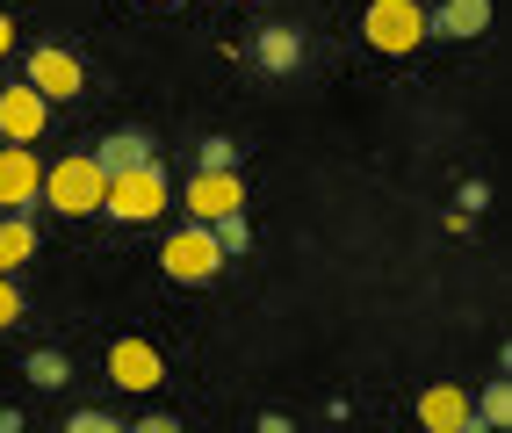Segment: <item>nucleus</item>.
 Returning a JSON list of instances; mask_svg holds the SVG:
<instances>
[{
	"instance_id": "1",
	"label": "nucleus",
	"mask_w": 512,
	"mask_h": 433,
	"mask_svg": "<svg viewBox=\"0 0 512 433\" xmlns=\"http://www.w3.org/2000/svg\"><path fill=\"white\" fill-rule=\"evenodd\" d=\"M37 203H51L58 217H94L101 203H109V174H101L87 152H73V159L44 166V195H37Z\"/></svg>"
},
{
	"instance_id": "2",
	"label": "nucleus",
	"mask_w": 512,
	"mask_h": 433,
	"mask_svg": "<svg viewBox=\"0 0 512 433\" xmlns=\"http://www.w3.org/2000/svg\"><path fill=\"white\" fill-rule=\"evenodd\" d=\"M166 203H174V181H166V166L159 159H145V166H130V174H116L109 181V217H123V224H152V217H166Z\"/></svg>"
},
{
	"instance_id": "3",
	"label": "nucleus",
	"mask_w": 512,
	"mask_h": 433,
	"mask_svg": "<svg viewBox=\"0 0 512 433\" xmlns=\"http://www.w3.org/2000/svg\"><path fill=\"white\" fill-rule=\"evenodd\" d=\"M361 37L383 58H404V51H419V37H426V8H419V0H368V8H361Z\"/></svg>"
},
{
	"instance_id": "4",
	"label": "nucleus",
	"mask_w": 512,
	"mask_h": 433,
	"mask_svg": "<svg viewBox=\"0 0 512 433\" xmlns=\"http://www.w3.org/2000/svg\"><path fill=\"white\" fill-rule=\"evenodd\" d=\"M22 87H37L44 102H80V87H87V65L65 51V44H37L22 65Z\"/></svg>"
},
{
	"instance_id": "5",
	"label": "nucleus",
	"mask_w": 512,
	"mask_h": 433,
	"mask_svg": "<svg viewBox=\"0 0 512 433\" xmlns=\"http://www.w3.org/2000/svg\"><path fill=\"white\" fill-rule=\"evenodd\" d=\"M44 195V159L29 145H0V217H37Z\"/></svg>"
},
{
	"instance_id": "6",
	"label": "nucleus",
	"mask_w": 512,
	"mask_h": 433,
	"mask_svg": "<svg viewBox=\"0 0 512 433\" xmlns=\"http://www.w3.org/2000/svg\"><path fill=\"white\" fill-rule=\"evenodd\" d=\"M159 268L174 275V282H210V275L224 268V253H217V239H210V224H181V231H166Z\"/></svg>"
},
{
	"instance_id": "7",
	"label": "nucleus",
	"mask_w": 512,
	"mask_h": 433,
	"mask_svg": "<svg viewBox=\"0 0 512 433\" xmlns=\"http://www.w3.org/2000/svg\"><path fill=\"white\" fill-rule=\"evenodd\" d=\"M44 123H51V102L37 87H22V80L0 87V145H37Z\"/></svg>"
},
{
	"instance_id": "8",
	"label": "nucleus",
	"mask_w": 512,
	"mask_h": 433,
	"mask_svg": "<svg viewBox=\"0 0 512 433\" xmlns=\"http://www.w3.org/2000/svg\"><path fill=\"white\" fill-rule=\"evenodd\" d=\"M246 210V181L238 174H188V224H217Z\"/></svg>"
},
{
	"instance_id": "9",
	"label": "nucleus",
	"mask_w": 512,
	"mask_h": 433,
	"mask_svg": "<svg viewBox=\"0 0 512 433\" xmlns=\"http://www.w3.org/2000/svg\"><path fill=\"white\" fill-rule=\"evenodd\" d=\"M159 376H166V361H159L152 340H116L109 347V383L116 390H159Z\"/></svg>"
},
{
	"instance_id": "10",
	"label": "nucleus",
	"mask_w": 512,
	"mask_h": 433,
	"mask_svg": "<svg viewBox=\"0 0 512 433\" xmlns=\"http://www.w3.org/2000/svg\"><path fill=\"white\" fill-rule=\"evenodd\" d=\"M491 29V0H440L426 8V37H484Z\"/></svg>"
},
{
	"instance_id": "11",
	"label": "nucleus",
	"mask_w": 512,
	"mask_h": 433,
	"mask_svg": "<svg viewBox=\"0 0 512 433\" xmlns=\"http://www.w3.org/2000/svg\"><path fill=\"white\" fill-rule=\"evenodd\" d=\"M87 159H94L101 174L116 181V174H130V166H145V159H159V152H152V138H145V130H116V138H101Z\"/></svg>"
},
{
	"instance_id": "12",
	"label": "nucleus",
	"mask_w": 512,
	"mask_h": 433,
	"mask_svg": "<svg viewBox=\"0 0 512 433\" xmlns=\"http://www.w3.org/2000/svg\"><path fill=\"white\" fill-rule=\"evenodd\" d=\"M462 419H469V390H462V383L419 390V426H426V433H448V426H462Z\"/></svg>"
},
{
	"instance_id": "13",
	"label": "nucleus",
	"mask_w": 512,
	"mask_h": 433,
	"mask_svg": "<svg viewBox=\"0 0 512 433\" xmlns=\"http://www.w3.org/2000/svg\"><path fill=\"white\" fill-rule=\"evenodd\" d=\"M253 58H260V73H296V65H303V29H289V22L260 29V37H253Z\"/></svg>"
},
{
	"instance_id": "14",
	"label": "nucleus",
	"mask_w": 512,
	"mask_h": 433,
	"mask_svg": "<svg viewBox=\"0 0 512 433\" xmlns=\"http://www.w3.org/2000/svg\"><path fill=\"white\" fill-rule=\"evenodd\" d=\"M22 260H37V217H0V275H15Z\"/></svg>"
},
{
	"instance_id": "15",
	"label": "nucleus",
	"mask_w": 512,
	"mask_h": 433,
	"mask_svg": "<svg viewBox=\"0 0 512 433\" xmlns=\"http://www.w3.org/2000/svg\"><path fill=\"white\" fill-rule=\"evenodd\" d=\"M469 412L484 419L491 433H505V426H512V383H505V376H491V383H484V397H469Z\"/></svg>"
},
{
	"instance_id": "16",
	"label": "nucleus",
	"mask_w": 512,
	"mask_h": 433,
	"mask_svg": "<svg viewBox=\"0 0 512 433\" xmlns=\"http://www.w3.org/2000/svg\"><path fill=\"white\" fill-rule=\"evenodd\" d=\"M22 376L37 383V390H65V383H73V361H65L58 347H37V354L22 361Z\"/></svg>"
},
{
	"instance_id": "17",
	"label": "nucleus",
	"mask_w": 512,
	"mask_h": 433,
	"mask_svg": "<svg viewBox=\"0 0 512 433\" xmlns=\"http://www.w3.org/2000/svg\"><path fill=\"white\" fill-rule=\"evenodd\" d=\"M210 239H217V253H224V260H238V253L253 246V224H246V210H231V217H217V224H210Z\"/></svg>"
},
{
	"instance_id": "18",
	"label": "nucleus",
	"mask_w": 512,
	"mask_h": 433,
	"mask_svg": "<svg viewBox=\"0 0 512 433\" xmlns=\"http://www.w3.org/2000/svg\"><path fill=\"white\" fill-rule=\"evenodd\" d=\"M195 174H238V145H231V138H202Z\"/></svg>"
},
{
	"instance_id": "19",
	"label": "nucleus",
	"mask_w": 512,
	"mask_h": 433,
	"mask_svg": "<svg viewBox=\"0 0 512 433\" xmlns=\"http://www.w3.org/2000/svg\"><path fill=\"white\" fill-rule=\"evenodd\" d=\"M58 433H123V419H116V412H73Z\"/></svg>"
},
{
	"instance_id": "20",
	"label": "nucleus",
	"mask_w": 512,
	"mask_h": 433,
	"mask_svg": "<svg viewBox=\"0 0 512 433\" xmlns=\"http://www.w3.org/2000/svg\"><path fill=\"white\" fill-rule=\"evenodd\" d=\"M8 325H22V289H15V275H0V332Z\"/></svg>"
},
{
	"instance_id": "21",
	"label": "nucleus",
	"mask_w": 512,
	"mask_h": 433,
	"mask_svg": "<svg viewBox=\"0 0 512 433\" xmlns=\"http://www.w3.org/2000/svg\"><path fill=\"white\" fill-rule=\"evenodd\" d=\"M123 433H181V419L174 412H145L138 426H123Z\"/></svg>"
},
{
	"instance_id": "22",
	"label": "nucleus",
	"mask_w": 512,
	"mask_h": 433,
	"mask_svg": "<svg viewBox=\"0 0 512 433\" xmlns=\"http://www.w3.org/2000/svg\"><path fill=\"white\" fill-rule=\"evenodd\" d=\"M253 433H296V419H289V412H260V426H253Z\"/></svg>"
},
{
	"instance_id": "23",
	"label": "nucleus",
	"mask_w": 512,
	"mask_h": 433,
	"mask_svg": "<svg viewBox=\"0 0 512 433\" xmlns=\"http://www.w3.org/2000/svg\"><path fill=\"white\" fill-rule=\"evenodd\" d=\"M0 433H22V412L8 405V397H0Z\"/></svg>"
},
{
	"instance_id": "24",
	"label": "nucleus",
	"mask_w": 512,
	"mask_h": 433,
	"mask_svg": "<svg viewBox=\"0 0 512 433\" xmlns=\"http://www.w3.org/2000/svg\"><path fill=\"white\" fill-rule=\"evenodd\" d=\"M8 51H15V22H8V15H0V58H8Z\"/></svg>"
},
{
	"instance_id": "25",
	"label": "nucleus",
	"mask_w": 512,
	"mask_h": 433,
	"mask_svg": "<svg viewBox=\"0 0 512 433\" xmlns=\"http://www.w3.org/2000/svg\"><path fill=\"white\" fill-rule=\"evenodd\" d=\"M448 433H491V426H484V419H476V412H469V419H462V426H448Z\"/></svg>"
},
{
	"instance_id": "26",
	"label": "nucleus",
	"mask_w": 512,
	"mask_h": 433,
	"mask_svg": "<svg viewBox=\"0 0 512 433\" xmlns=\"http://www.w3.org/2000/svg\"><path fill=\"white\" fill-rule=\"evenodd\" d=\"M0 87H8V80H0Z\"/></svg>"
}]
</instances>
